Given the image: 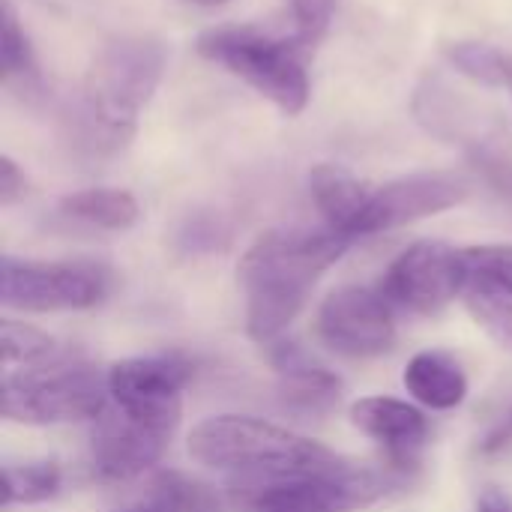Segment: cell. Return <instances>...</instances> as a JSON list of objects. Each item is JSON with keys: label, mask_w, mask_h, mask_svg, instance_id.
Returning a JSON list of instances; mask_svg holds the SVG:
<instances>
[{"label": "cell", "mask_w": 512, "mask_h": 512, "mask_svg": "<svg viewBox=\"0 0 512 512\" xmlns=\"http://www.w3.org/2000/svg\"><path fill=\"white\" fill-rule=\"evenodd\" d=\"M351 240L333 228L264 231L237 264L246 297V330L255 342H276L303 312L318 279L348 252Z\"/></svg>", "instance_id": "1"}, {"label": "cell", "mask_w": 512, "mask_h": 512, "mask_svg": "<svg viewBox=\"0 0 512 512\" xmlns=\"http://www.w3.org/2000/svg\"><path fill=\"white\" fill-rule=\"evenodd\" d=\"M165 63V45L153 36L108 39L81 87L75 144L90 156L123 150L138 132L141 111L162 84Z\"/></svg>", "instance_id": "2"}, {"label": "cell", "mask_w": 512, "mask_h": 512, "mask_svg": "<svg viewBox=\"0 0 512 512\" xmlns=\"http://www.w3.org/2000/svg\"><path fill=\"white\" fill-rule=\"evenodd\" d=\"M189 456L210 471L228 474V480L321 471L342 459L318 441L243 414L201 420L189 435Z\"/></svg>", "instance_id": "3"}, {"label": "cell", "mask_w": 512, "mask_h": 512, "mask_svg": "<svg viewBox=\"0 0 512 512\" xmlns=\"http://www.w3.org/2000/svg\"><path fill=\"white\" fill-rule=\"evenodd\" d=\"M408 480V471L339 459L321 471H297L255 480H228L231 504L240 512H357L387 498Z\"/></svg>", "instance_id": "4"}, {"label": "cell", "mask_w": 512, "mask_h": 512, "mask_svg": "<svg viewBox=\"0 0 512 512\" xmlns=\"http://www.w3.org/2000/svg\"><path fill=\"white\" fill-rule=\"evenodd\" d=\"M195 45L204 60L243 78L282 114L297 117L306 111L312 96L306 60L312 48L294 30H267L258 24L210 27Z\"/></svg>", "instance_id": "5"}, {"label": "cell", "mask_w": 512, "mask_h": 512, "mask_svg": "<svg viewBox=\"0 0 512 512\" xmlns=\"http://www.w3.org/2000/svg\"><path fill=\"white\" fill-rule=\"evenodd\" d=\"M108 372L75 354H54L36 366L3 372L0 411L21 426H60L96 420L108 408Z\"/></svg>", "instance_id": "6"}, {"label": "cell", "mask_w": 512, "mask_h": 512, "mask_svg": "<svg viewBox=\"0 0 512 512\" xmlns=\"http://www.w3.org/2000/svg\"><path fill=\"white\" fill-rule=\"evenodd\" d=\"M411 108L429 135L459 144L480 177L512 204V132L498 114L483 111L444 75H429Z\"/></svg>", "instance_id": "7"}, {"label": "cell", "mask_w": 512, "mask_h": 512, "mask_svg": "<svg viewBox=\"0 0 512 512\" xmlns=\"http://www.w3.org/2000/svg\"><path fill=\"white\" fill-rule=\"evenodd\" d=\"M111 276L93 261H27L6 255L0 264V303L15 312H84L108 297Z\"/></svg>", "instance_id": "8"}, {"label": "cell", "mask_w": 512, "mask_h": 512, "mask_svg": "<svg viewBox=\"0 0 512 512\" xmlns=\"http://www.w3.org/2000/svg\"><path fill=\"white\" fill-rule=\"evenodd\" d=\"M183 411L105 408L90 435V471L102 483H129L159 465L177 435Z\"/></svg>", "instance_id": "9"}, {"label": "cell", "mask_w": 512, "mask_h": 512, "mask_svg": "<svg viewBox=\"0 0 512 512\" xmlns=\"http://www.w3.org/2000/svg\"><path fill=\"white\" fill-rule=\"evenodd\" d=\"M465 285L468 267L462 249L438 240H423L393 258L378 288L393 303V309L438 315L465 291Z\"/></svg>", "instance_id": "10"}, {"label": "cell", "mask_w": 512, "mask_h": 512, "mask_svg": "<svg viewBox=\"0 0 512 512\" xmlns=\"http://www.w3.org/2000/svg\"><path fill=\"white\" fill-rule=\"evenodd\" d=\"M315 333L321 345L342 357H381L396 345L393 303L381 294V288L345 285L318 306Z\"/></svg>", "instance_id": "11"}, {"label": "cell", "mask_w": 512, "mask_h": 512, "mask_svg": "<svg viewBox=\"0 0 512 512\" xmlns=\"http://www.w3.org/2000/svg\"><path fill=\"white\" fill-rule=\"evenodd\" d=\"M468 195L471 183L450 171H420L390 180L384 186H372V198L360 222V237L438 216L468 201Z\"/></svg>", "instance_id": "12"}, {"label": "cell", "mask_w": 512, "mask_h": 512, "mask_svg": "<svg viewBox=\"0 0 512 512\" xmlns=\"http://www.w3.org/2000/svg\"><path fill=\"white\" fill-rule=\"evenodd\" d=\"M189 363L177 354L129 357L108 369V393L126 411H183Z\"/></svg>", "instance_id": "13"}, {"label": "cell", "mask_w": 512, "mask_h": 512, "mask_svg": "<svg viewBox=\"0 0 512 512\" xmlns=\"http://www.w3.org/2000/svg\"><path fill=\"white\" fill-rule=\"evenodd\" d=\"M351 426L384 447L387 462L402 471L417 468V453L426 444L429 423L417 405L393 396H366L351 405Z\"/></svg>", "instance_id": "14"}, {"label": "cell", "mask_w": 512, "mask_h": 512, "mask_svg": "<svg viewBox=\"0 0 512 512\" xmlns=\"http://www.w3.org/2000/svg\"><path fill=\"white\" fill-rule=\"evenodd\" d=\"M270 363L279 372V399L294 414H330L342 399V381L315 363L297 342H270Z\"/></svg>", "instance_id": "15"}, {"label": "cell", "mask_w": 512, "mask_h": 512, "mask_svg": "<svg viewBox=\"0 0 512 512\" xmlns=\"http://www.w3.org/2000/svg\"><path fill=\"white\" fill-rule=\"evenodd\" d=\"M309 192L327 228L345 234L348 240L360 237V222L372 198L369 183H363L345 165L321 162L309 171Z\"/></svg>", "instance_id": "16"}, {"label": "cell", "mask_w": 512, "mask_h": 512, "mask_svg": "<svg viewBox=\"0 0 512 512\" xmlns=\"http://www.w3.org/2000/svg\"><path fill=\"white\" fill-rule=\"evenodd\" d=\"M402 381L405 390L432 411H453L468 399L465 372L441 351H420L417 357H411Z\"/></svg>", "instance_id": "17"}, {"label": "cell", "mask_w": 512, "mask_h": 512, "mask_svg": "<svg viewBox=\"0 0 512 512\" xmlns=\"http://www.w3.org/2000/svg\"><path fill=\"white\" fill-rule=\"evenodd\" d=\"M60 213L66 219H75V222H84V225H93L102 231H129L141 219V204L126 189L96 186V189H81V192L63 195Z\"/></svg>", "instance_id": "18"}, {"label": "cell", "mask_w": 512, "mask_h": 512, "mask_svg": "<svg viewBox=\"0 0 512 512\" xmlns=\"http://www.w3.org/2000/svg\"><path fill=\"white\" fill-rule=\"evenodd\" d=\"M462 300L471 312V318L489 333V339L501 348L512 351V294L483 282V279H471L462 291Z\"/></svg>", "instance_id": "19"}, {"label": "cell", "mask_w": 512, "mask_h": 512, "mask_svg": "<svg viewBox=\"0 0 512 512\" xmlns=\"http://www.w3.org/2000/svg\"><path fill=\"white\" fill-rule=\"evenodd\" d=\"M63 486V471L57 462L3 465V507L12 504H45L57 498Z\"/></svg>", "instance_id": "20"}, {"label": "cell", "mask_w": 512, "mask_h": 512, "mask_svg": "<svg viewBox=\"0 0 512 512\" xmlns=\"http://www.w3.org/2000/svg\"><path fill=\"white\" fill-rule=\"evenodd\" d=\"M147 501L168 512H219V498L210 492V486L180 471L156 474L150 483Z\"/></svg>", "instance_id": "21"}, {"label": "cell", "mask_w": 512, "mask_h": 512, "mask_svg": "<svg viewBox=\"0 0 512 512\" xmlns=\"http://www.w3.org/2000/svg\"><path fill=\"white\" fill-rule=\"evenodd\" d=\"M0 351H3V372H12V369L36 366V363L54 357L57 342L33 324L3 318L0 321Z\"/></svg>", "instance_id": "22"}, {"label": "cell", "mask_w": 512, "mask_h": 512, "mask_svg": "<svg viewBox=\"0 0 512 512\" xmlns=\"http://www.w3.org/2000/svg\"><path fill=\"white\" fill-rule=\"evenodd\" d=\"M444 54L450 66H456L465 78L483 87H504V69L510 51H501L489 42H450Z\"/></svg>", "instance_id": "23"}, {"label": "cell", "mask_w": 512, "mask_h": 512, "mask_svg": "<svg viewBox=\"0 0 512 512\" xmlns=\"http://www.w3.org/2000/svg\"><path fill=\"white\" fill-rule=\"evenodd\" d=\"M0 75L3 84L12 81H24V78H36V60H33V48L30 39L18 21V12L12 6V0H3V36H0Z\"/></svg>", "instance_id": "24"}, {"label": "cell", "mask_w": 512, "mask_h": 512, "mask_svg": "<svg viewBox=\"0 0 512 512\" xmlns=\"http://www.w3.org/2000/svg\"><path fill=\"white\" fill-rule=\"evenodd\" d=\"M228 237H231L228 222L213 210H195L177 228V246L183 252H195V255L222 249L228 243Z\"/></svg>", "instance_id": "25"}, {"label": "cell", "mask_w": 512, "mask_h": 512, "mask_svg": "<svg viewBox=\"0 0 512 512\" xmlns=\"http://www.w3.org/2000/svg\"><path fill=\"white\" fill-rule=\"evenodd\" d=\"M465 267L471 279L492 282L512 294V246L486 243V246H465L462 249Z\"/></svg>", "instance_id": "26"}, {"label": "cell", "mask_w": 512, "mask_h": 512, "mask_svg": "<svg viewBox=\"0 0 512 512\" xmlns=\"http://www.w3.org/2000/svg\"><path fill=\"white\" fill-rule=\"evenodd\" d=\"M333 9H336V0H288L291 30H294L309 48H315V45L324 39V33L330 30Z\"/></svg>", "instance_id": "27"}, {"label": "cell", "mask_w": 512, "mask_h": 512, "mask_svg": "<svg viewBox=\"0 0 512 512\" xmlns=\"http://www.w3.org/2000/svg\"><path fill=\"white\" fill-rule=\"evenodd\" d=\"M27 192V177L24 171L18 168V162L12 156H3L0 159V204L3 207H12L15 201H21Z\"/></svg>", "instance_id": "28"}, {"label": "cell", "mask_w": 512, "mask_h": 512, "mask_svg": "<svg viewBox=\"0 0 512 512\" xmlns=\"http://www.w3.org/2000/svg\"><path fill=\"white\" fill-rule=\"evenodd\" d=\"M512 444V408L504 414V420H498V426L486 435V441L480 444L483 456H498Z\"/></svg>", "instance_id": "29"}, {"label": "cell", "mask_w": 512, "mask_h": 512, "mask_svg": "<svg viewBox=\"0 0 512 512\" xmlns=\"http://www.w3.org/2000/svg\"><path fill=\"white\" fill-rule=\"evenodd\" d=\"M477 512H512V501L501 492V489H486L480 495Z\"/></svg>", "instance_id": "30"}, {"label": "cell", "mask_w": 512, "mask_h": 512, "mask_svg": "<svg viewBox=\"0 0 512 512\" xmlns=\"http://www.w3.org/2000/svg\"><path fill=\"white\" fill-rule=\"evenodd\" d=\"M117 512H168V510H162V507H156V504L144 501V504H138V507H126V510H117Z\"/></svg>", "instance_id": "31"}, {"label": "cell", "mask_w": 512, "mask_h": 512, "mask_svg": "<svg viewBox=\"0 0 512 512\" xmlns=\"http://www.w3.org/2000/svg\"><path fill=\"white\" fill-rule=\"evenodd\" d=\"M504 87L510 90V96H512V51H510V57H507V69H504Z\"/></svg>", "instance_id": "32"}, {"label": "cell", "mask_w": 512, "mask_h": 512, "mask_svg": "<svg viewBox=\"0 0 512 512\" xmlns=\"http://www.w3.org/2000/svg\"><path fill=\"white\" fill-rule=\"evenodd\" d=\"M186 3H195V6H222V3H228V0H186Z\"/></svg>", "instance_id": "33"}]
</instances>
